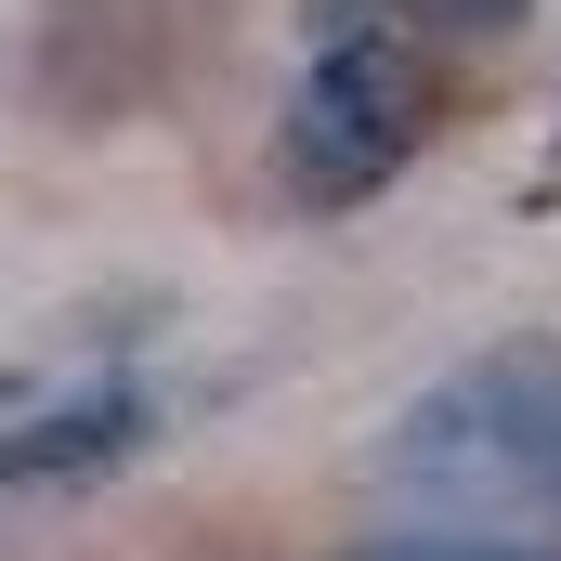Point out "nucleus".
<instances>
[{"instance_id": "obj_1", "label": "nucleus", "mask_w": 561, "mask_h": 561, "mask_svg": "<svg viewBox=\"0 0 561 561\" xmlns=\"http://www.w3.org/2000/svg\"><path fill=\"white\" fill-rule=\"evenodd\" d=\"M379 510L431 536H523L561 549V340H496L457 379H431L366 457Z\"/></svg>"}, {"instance_id": "obj_2", "label": "nucleus", "mask_w": 561, "mask_h": 561, "mask_svg": "<svg viewBox=\"0 0 561 561\" xmlns=\"http://www.w3.org/2000/svg\"><path fill=\"white\" fill-rule=\"evenodd\" d=\"M444 131V66H431V26L379 13V26H327L313 66L287 79L275 105V196L340 222L366 196H392L405 170L431 157Z\"/></svg>"}, {"instance_id": "obj_3", "label": "nucleus", "mask_w": 561, "mask_h": 561, "mask_svg": "<svg viewBox=\"0 0 561 561\" xmlns=\"http://www.w3.org/2000/svg\"><path fill=\"white\" fill-rule=\"evenodd\" d=\"M222 39V0H26L13 105L39 131H118L157 118Z\"/></svg>"}, {"instance_id": "obj_4", "label": "nucleus", "mask_w": 561, "mask_h": 561, "mask_svg": "<svg viewBox=\"0 0 561 561\" xmlns=\"http://www.w3.org/2000/svg\"><path fill=\"white\" fill-rule=\"evenodd\" d=\"M144 444H157V392H144V379H92V392H66V405H26V419L0 431V510L79 496V483L131 470Z\"/></svg>"}, {"instance_id": "obj_5", "label": "nucleus", "mask_w": 561, "mask_h": 561, "mask_svg": "<svg viewBox=\"0 0 561 561\" xmlns=\"http://www.w3.org/2000/svg\"><path fill=\"white\" fill-rule=\"evenodd\" d=\"M353 561H561V549H523V536H431V523H405V536H379V549Z\"/></svg>"}, {"instance_id": "obj_6", "label": "nucleus", "mask_w": 561, "mask_h": 561, "mask_svg": "<svg viewBox=\"0 0 561 561\" xmlns=\"http://www.w3.org/2000/svg\"><path fill=\"white\" fill-rule=\"evenodd\" d=\"M536 0H405V26H431V39H510Z\"/></svg>"}]
</instances>
